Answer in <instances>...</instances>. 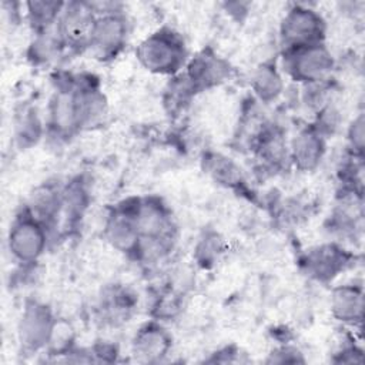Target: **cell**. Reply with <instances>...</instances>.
<instances>
[{
  "instance_id": "11",
  "label": "cell",
  "mask_w": 365,
  "mask_h": 365,
  "mask_svg": "<svg viewBox=\"0 0 365 365\" xmlns=\"http://www.w3.org/2000/svg\"><path fill=\"white\" fill-rule=\"evenodd\" d=\"M351 264V255L338 244L328 242L311 248L304 259L302 267L308 277L318 282H329L338 277Z\"/></svg>"
},
{
  "instance_id": "15",
  "label": "cell",
  "mask_w": 365,
  "mask_h": 365,
  "mask_svg": "<svg viewBox=\"0 0 365 365\" xmlns=\"http://www.w3.org/2000/svg\"><path fill=\"white\" fill-rule=\"evenodd\" d=\"M63 204V187L46 182L37 187L26 205L37 218H40L48 228L58 220Z\"/></svg>"
},
{
  "instance_id": "10",
  "label": "cell",
  "mask_w": 365,
  "mask_h": 365,
  "mask_svg": "<svg viewBox=\"0 0 365 365\" xmlns=\"http://www.w3.org/2000/svg\"><path fill=\"white\" fill-rule=\"evenodd\" d=\"M195 93L215 87L230 77V64L211 50H202L188 58L181 71Z\"/></svg>"
},
{
  "instance_id": "6",
  "label": "cell",
  "mask_w": 365,
  "mask_h": 365,
  "mask_svg": "<svg viewBox=\"0 0 365 365\" xmlns=\"http://www.w3.org/2000/svg\"><path fill=\"white\" fill-rule=\"evenodd\" d=\"M128 37V20L120 10L96 16L88 47L91 54L101 60H113L124 48Z\"/></svg>"
},
{
  "instance_id": "7",
  "label": "cell",
  "mask_w": 365,
  "mask_h": 365,
  "mask_svg": "<svg viewBox=\"0 0 365 365\" xmlns=\"http://www.w3.org/2000/svg\"><path fill=\"white\" fill-rule=\"evenodd\" d=\"M56 319L51 308L44 302L27 301L17 324L21 349L27 354L47 349Z\"/></svg>"
},
{
  "instance_id": "25",
  "label": "cell",
  "mask_w": 365,
  "mask_h": 365,
  "mask_svg": "<svg viewBox=\"0 0 365 365\" xmlns=\"http://www.w3.org/2000/svg\"><path fill=\"white\" fill-rule=\"evenodd\" d=\"M338 362H354V364H361L364 361L362 358V351L355 346V345H349V346H345L339 351L338 354Z\"/></svg>"
},
{
  "instance_id": "13",
  "label": "cell",
  "mask_w": 365,
  "mask_h": 365,
  "mask_svg": "<svg viewBox=\"0 0 365 365\" xmlns=\"http://www.w3.org/2000/svg\"><path fill=\"white\" fill-rule=\"evenodd\" d=\"M171 346L170 332L157 321L141 325L131 341V351L138 362H160L170 354Z\"/></svg>"
},
{
  "instance_id": "1",
  "label": "cell",
  "mask_w": 365,
  "mask_h": 365,
  "mask_svg": "<svg viewBox=\"0 0 365 365\" xmlns=\"http://www.w3.org/2000/svg\"><path fill=\"white\" fill-rule=\"evenodd\" d=\"M134 215L141 240L137 258L158 259L168 254L177 238V225L163 200L154 195L135 198Z\"/></svg>"
},
{
  "instance_id": "12",
  "label": "cell",
  "mask_w": 365,
  "mask_h": 365,
  "mask_svg": "<svg viewBox=\"0 0 365 365\" xmlns=\"http://www.w3.org/2000/svg\"><path fill=\"white\" fill-rule=\"evenodd\" d=\"M325 151L327 138L312 124L299 128L288 143L291 165L304 173L318 168Z\"/></svg>"
},
{
  "instance_id": "5",
  "label": "cell",
  "mask_w": 365,
  "mask_h": 365,
  "mask_svg": "<svg viewBox=\"0 0 365 365\" xmlns=\"http://www.w3.org/2000/svg\"><path fill=\"white\" fill-rule=\"evenodd\" d=\"M327 21L324 16L307 4H292L279 24V41L282 48L324 43Z\"/></svg>"
},
{
  "instance_id": "3",
  "label": "cell",
  "mask_w": 365,
  "mask_h": 365,
  "mask_svg": "<svg viewBox=\"0 0 365 365\" xmlns=\"http://www.w3.org/2000/svg\"><path fill=\"white\" fill-rule=\"evenodd\" d=\"M281 70L291 80L305 86L331 80L335 57L324 43L298 46L282 50Z\"/></svg>"
},
{
  "instance_id": "23",
  "label": "cell",
  "mask_w": 365,
  "mask_h": 365,
  "mask_svg": "<svg viewBox=\"0 0 365 365\" xmlns=\"http://www.w3.org/2000/svg\"><path fill=\"white\" fill-rule=\"evenodd\" d=\"M222 252V241L218 235L211 234V235H205L202 238V241L198 244L197 247V259L207 265L214 262L218 255Z\"/></svg>"
},
{
  "instance_id": "22",
  "label": "cell",
  "mask_w": 365,
  "mask_h": 365,
  "mask_svg": "<svg viewBox=\"0 0 365 365\" xmlns=\"http://www.w3.org/2000/svg\"><path fill=\"white\" fill-rule=\"evenodd\" d=\"M348 148L349 154L356 157H364V145H365V118L364 113H359L349 124L346 131Z\"/></svg>"
},
{
  "instance_id": "19",
  "label": "cell",
  "mask_w": 365,
  "mask_h": 365,
  "mask_svg": "<svg viewBox=\"0 0 365 365\" xmlns=\"http://www.w3.org/2000/svg\"><path fill=\"white\" fill-rule=\"evenodd\" d=\"M134 308L133 295L120 287L108 288L101 299H100V311L106 321L111 324H117L121 321H127L131 311Z\"/></svg>"
},
{
  "instance_id": "20",
  "label": "cell",
  "mask_w": 365,
  "mask_h": 365,
  "mask_svg": "<svg viewBox=\"0 0 365 365\" xmlns=\"http://www.w3.org/2000/svg\"><path fill=\"white\" fill-rule=\"evenodd\" d=\"M66 48L56 27L43 33H37L30 46V58L34 63H47L57 57Z\"/></svg>"
},
{
  "instance_id": "18",
  "label": "cell",
  "mask_w": 365,
  "mask_h": 365,
  "mask_svg": "<svg viewBox=\"0 0 365 365\" xmlns=\"http://www.w3.org/2000/svg\"><path fill=\"white\" fill-rule=\"evenodd\" d=\"M64 4L66 3L63 1H48V0L27 1L24 4L26 17L34 34L54 29L64 9Z\"/></svg>"
},
{
  "instance_id": "4",
  "label": "cell",
  "mask_w": 365,
  "mask_h": 365,
  "mask_svg": "<svg viewBox=\"0 0 365 365\" xmlns=\"http://www.w3.org/2000/svg\"><path fill=\"white\" fill-rule=\"evenodd\" d=\"M48 232L50 228L27 207H23L7 231V250L11 258L24 267L36 264L46 252Z\"/></svg>"
},
{
  "instance_id": "14",
  "label": "cell",
  "mask_w": 365,
  "mask_h": 365,
  "mask_svg": "<svg viewBox=\"0 0 365 365\" xmlns=\"http://www.w3.org/2000/svg\"><path fill=\"white\" fill-rule=\"evenodd\" d=\"M332 317L349 327L359 325L364 317V288L359 284H342L335 287L329 295Z\"/></svg>"
},
{
  "instance_id": "21",
  "label": "cell",
  "mask_w": 365,
  "mask_h": 365,
  "mask_svg": "<svg viewBox=\"0 0 365 365\" xmlns=\"http://www.w3.org/2000/svg\"><path fill=\"white\" fill-rule=\"evenodd\" d=\"M43 127L33 108L26 110L16 124V138L21 147L34 144L41 135Z\"/></svg>"
},
{
  "instance_id": "16",
  "label": "cell",
  "mask_w": 365,
  "mask_h": 365,
  "mask_svg": "<svg viewBox=\"0 0 365 365\" xmlns=\"http://www.w3.org/2000/svg\"><path fill=\"white\" fill-rule=\"evenodd\" d=\"M285 83L281 68L272 61L261 63L251 76V88L254 96L264 104L275 101L284 91Z\"/></svg>"
},
{
  "instance_id": "9",
  "label": "cell",
  "mask_w": 365,
  "mask_h": 365,
  "mask_svg": "<svg viewBox=\"0 0 365 365\" xmlns=\"http://www.w3.org/2000/svg\"><path fill=\"white\" fill-rule=\"evenodd\" d=\"M96 16L91 3L70 1L64 4L56 31L66 48L73 51L87 50Z\"/></svg>"
},
{
  "instance_id": "2",
  "label": "cell",
  "mask_w": 365,
  "mask_h": 365,
  "mask_svg": "<svg viewBox=\"0 0 365 365\" xmlns=\"http://www.w3.org/2000/svg\"><path fill=\"white\" fill-rule=\"evenodd\" d=\"M135 57L148 73L174 77L184 70L188 61V50L178 31L163 26L138 43Z\"/></svg>"
},
{
  "instance_id": "24",
  "label": "cell",
  "mask_w": 365,
  "mask_h": 365,
  "mask_svg": "<svg viewBox=\"0 0 365 365\" xmlns=\"http://www.w3.org/2000/svg\"><path fill=\"white\" fill-rule=\"evenodd\" d=\"M304 356H302V352L292 346V345H282V346H278L277 349H274L267 362H274V364H298V362H304Z\"/></svg>"
},
{
  "instance_id": "17",
  "label": "cell",
  "mask_w": 365,
  "mask_h": 365,
  "mask_svg": "<svg viewBox=\"0 0 365 365\" xmlns=\"http://www.w3.org/2000/svg\"><path fill=\"white\" fill-rule=\"evenodd\" d=\"M202 167L217 184L227 188H238L244 182L241 168L224 154L207 153L202 158Z\"/></svg>"
},
{
  "instance_id": "8",
  "label": "cell",
  "mask_w": 365,
  "mask_h": 365,
  "mask_svg": "<svg viewBox=\"0 0 365 365\" xmlns=\"http://www.w3.org/2000/svg\"><path fill=\"white\" fill-rule=\"evenodd\" d=\"M134 202L135 198H128L114 205L106 217L103 234L114 250L137 258L141 240L134 215Z\"/></svg>"
}]
</instances>
